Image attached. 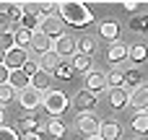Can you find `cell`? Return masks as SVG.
Wrapping results in <instances>:
<instances>
[{"instance_id":"1","label":"cell","mask_w":148,"mask_h":140,"mask_svg":"<svg viewBox=\"0 0 148 140\" xmlns=\"http://www.w3.org/2000/svg\"><path fill=\"white\" fill-rule=\"evenodd\" d=\"M57 16L73 29H86L94 23V13L83 3H57Z\"/></svg>"},{"instance_id":"2","label":"cell","mask_w":148,"mask_h":140,"mask_svg":"<svg viewBox=\"0 0 148 140\" xmlns=\"http://www.w3.org/2000/svg\"><path fill=\"white\" fill-rule=\"evenodd\" d=\"M68 107H70V99H68L62 91H52V88H49V91L42 96V109L49 114V120H55V117L62 120V112H65Z\"/></svg>"},{"instance_id":"3","label":"cell","mask_w":148,"mask_h":140,"mask_svg":"<svg viewBox=\"0 0 148 140\" xmlns=\"http://www.w3.org/2000/svg\"><path fill=\"white\" fill-rule=\"evenodd\" d=\"M75 130L86 138H99V130H101V120L91 112V114H78L75 117Z\"/></svg>"},{"instance_id":"4","label":"cell","mask_w":148,"mask_h":140,"mask_svg":"<svg viewBox=\"0 0 148 140\" xmlns=\"http://www.w3.org/2000/svg\"><path fill=\"white\" fill-rule=\"evenodd\" d=\"M52 52L65 62V57H73V55H78V39H73L70 34H62L60 39H55V44H52Z\"/></svg>"},{"instance_id":"5","label":"cell","mask_w":148,"mask_h":140,"mask_svg":"<svg viewBox=\"0 0 148 140\" xmlns=\"http://www.w3.org/2000/svg\"><path fill=\"white\" fill-rule=\"evenodd\" d=\"M73 107L78 109V114H91V112L99 107V96L91 94V91H86V88H81V91L73 96Z\"/></svg>"},{"instance_id":"6","label":"cell","mask_w":148,"mask_h":140,"mask_svg":"<svg viewBox=\"0 0 148 140\" xmlns=\"http://www.w3.org/2000/svg\"><path fill=\"white\" fill-rule=\"evenodd\" d=\"M39 31L55 42V39H60V36L65 34V23H62V18H60V16H49V18H42Z\"/></svg>"},{"instance_id":"7","label":"cell","mask_w":148,"mask_h":140,"mask_svg":"<svg viewBox=\"0 0 148 140\" xmlns=\"http://www.w3.org/2000/svg\"><path fill=\"white\" fill-rule=\"evenodd\" d=\"M31 57H29V49H21V47H13V49H8L5 52V68L8 70H21L26 62H29Z\"/></svg>"},{"instance_id":"8","label":"cell","mask_w":148,"mask_h":140,"mask_svg":"<svg viewBox=\"0 0 148 140\" xmlns=\"http://www.w3.org/2000/svg\"><path fill=\"white\" fill-rule=\"evenodd\" d=\"M18 104H21L23 109H29V112H31V109H39V107H42V94L29 86V88L18 91Z\"/></svg>"},{"instance_id":"9","label":"cell","mask_w":148,"mask_h":140,"mask_svg":"<svg viewBox=\"0 0 148 140\" xmlns=\"http://www.w3.org/2000/svg\"><path fill=\"white\" fill-rule=\"evenodd\" d=\"M107 60H109V65L125 62V60H127V44H125L122 39H114V42L109 44V49H107Z\"/></svg>"},{"instance_id":"10","label":"cell","mask_w":148,"mask_h":140,"mask_svg":"<svg viewBox=\"0 0 148 140\" xmlns=\"http://www.w3.org/2000/svg\"><path fill=\"white\" fill-rule=\"evenodd\" d=\"M52 44H55V42H52L49 36H44L42 31H36V34L31 36V44H29V49H31L34 55H39V57H44L47 52H52Z\"/></svg>"},{"instance_id":"11","label":"cell","mask_w":148,"mask_h":140,"mask_svg":"<svg viewBox=\"0 0 148 140\" xmlns=\"http://www.w3.org/2000/svg\"><path fill=\"white\" fill-rule=\"evenodd\" d=\"M130 107L135 109V114L138 112H148V83H143L140 88H135L130 94Z\"/></svg>"},{"instance_id":"12","label":"cell","mask_w":148,"mask_h":140,"mask_svg":"<svg viewBox=\"0 0 148 140\" xmlns=\"http://www.w3.org/2000/svg\"><path fill=\"white\" fill-rule=\"evenodd\" d=\"M107 88V78H104V73H96V70H91L88 75H86V91H91V94H101Z\"/></svg>"},{"instance_id":"13","label":"cell","mask_w":148,"mask_h":140,"mask_svg":"<svg viewBox=\"0 0 148 140\" xmlns=\"http://www.w3.org/2000/svg\"><path fill=\"white\" fill-rule=\"evenodd\" d=\"M109 104H112V109H125V107H130V91L127 88H112L109 91Z\"/></svg>"},{"instance_id":"14","label":"cell","mask_w":148,"mask_h":140,"mask_svg":"<svg viewBox=\"0 0 148 140\" xmlns=\"http://www.w3.org/2000/svg\"><path fill=\"white\" fill-rule=\"evenodd\" d=\"M127 60L133 62V65H143L148 60V47L143 42H138V44H127Z\"/></svg>"},{"instance_id":"15","label":"cell","mask_w":148,"mask_h":140,"mask_svg":"<svg viewBox=\"0 0 148 140\" xmlns=\"http://www.w3.org/2000/svg\"><path fill=\"white\" fill-rule=\"evenodd\" d=\"M120 132H122V125L117 120H107V122H101L99 138L101 140H120Z\"/></svg>"},{"instance_id":"16","label":"cell","mask_w":148,"mask_h":140,"mask_svg":"<svg viewBox=\"0 0 148 140\" xmlns=\"http://www.w3.org/2000/svg\"><path fill=\"white\" fill-rule=\"evenodd\" d=\"M16 127H18V132H21L23 138H29V135H36L44 125H42L36 117H23V120H18V125H16Z\"/></svg>"},{"instance_id":"17","label":"cell","mask_w":148,"mask_h":140,"mask_svg":"<svg viewBox=\"0 0 148 140\" xmlns=\"http://www.w3.org/2000/svg\"><path fill=\"white\" fill-rule=\"evenodd\" d=\"M99 34H101L104 39L114 42V39H120V23H117L114 18H104V21L99 23Z\"/></svg>"},{"instance_id":"18","label":"cell","mask_w":148,"mask_h":140,"mask_svg":"<svg viewBox=\"0 0 148 140\" xmlns=\"http://www.w3.org/2000/svg\"><path fill=\"white\" fill-rule=\"evenodd\" d=\"M70 68H73V73H86V75H88V73L94 70V62H91V57H86V55L78 52V55L70 57Z\"/></svg>"},{"instance_id":"19","label":"cell","mask_w":148,"mask_h":140,"mask_svg":"<svg viewBox=\"0 0 148 140\" xmlns=\"http://www.w3.org/2000/svg\"><path fill=\"white\" fill-rule=\"evenodd\" d=\"M8 86H10L13 91H23V88L31 86V78H26L23 70H10V75H8Z\"/></svg>"},{"instance_id":"20","label":"cell","mask_w":148,"mask_h":140,"mask_svg":"<svg viewBox=\"0 0 148 140\" xmlns=\"http://www.w3.org/2000/svg\"><path fill=\"white\" fill-rule=\"evenodd\" d=\"M107 88L112 91V88H125V70H120V68H112V70H107Z\"/></svg>"},{"instance_id":"21","label":"cell","mask_w":148,"mask_h":140,"mask_svg":"<svg viewBox=\"0 0 148 140\" xmlns=\"http://www.w3.org/2000/svg\"><path fill=\"white\" fill-rule=\"evenodd\" d=\"M49 83H52V75H49V73H44V70H39V73L31 78V88H36L42 96L49 91Z\"/></svg>"},{"instance_id":"22","label":"cell","mask_w":148,"mask_h":140,"mask_svg":"<svg viewBox=\"0 0 148 140\" xmlns=\"http://www.w3.org/2000/svg\"><path fill=\"white\" fill-rule=\"evenodd\" d=\"M130 127L135 135H148V112H138L130 120Z\"/></svg>"},{"instance_id":"23","label":"cell","mask_w":148,"mask_h":140,"mask_svg":"<svg viewBox=\"0 0 148 140\" xmlns=\"http://www.w3.org/2000/svg\"><path fill=\"white\" fill-rule=\"evenodd\" d=\"M44 130H47V132H49L55 140H62L65 135H68V127H65V122H62V120H57V117H55V120H49V122L44 125Z\"/></svg>"},{"instance_id":"24","label":"cell","mask_w":148,"mask_h":140,"mask_svg":"<svg viewBox=\"0 0 148 140\" xmlns=\"http://www.w3.org/2000/svg\"><path fill=\"white\" fill-rule=\"evenodd\" d=\"M143 86V73L138 70V68H127L125 70V88H140Z\"/></svg>"},{"instance_id":"25","label":"cell","mask_w":148,"mask_h":140,"mask_svg":"<svg viewBox=\"0 0 148 140\" xmlns=\"http://www.w3.org/2000/svg\"><path fill=\"white\" fill-rule=\"evenodd\" d=\"M31 31H26V29H21V26H16L13 29V42H16V47H21V49H29V44H31Z\"/></svg>"},{"instance_id":"26","label":"cell","mask_w":148,"mask_h":140,"mask_svg":"<svg viewBox=\"0 0 148 140\" xmlns=\"http://www.w3.org/2000/svg\"><path fill=\"white\" fill-rule=\"evenodd\" d=\"M21 29H26V31H31V34H36L39 31V26H42V21H39V16L36 13H23V18H21V23H18Z\"/></svg>"},{"instance_id":"27","label":"cell","mask_w":148,"mask_h":140,"mask_svg":"<svg viewBox=\"0 0 148 140\" xmlns=\"http://www.w3.org/2000/svg\"><path fill=\"white\" fill-rule=\"evenodd\" d=\"M60 62H62V60H60V57H57L55 52H47L44 57H39V68H42L44 73H49V75H52V70H55V68H57Z\"/></svg>"},{"instance_id":"28","label":"cell","mask_w":148,"mask_h":140,"mask_svg":"<svg viewBox=\"0 0 148 140\" xmlns=\"http://www.w3.org/2000/svg\"><path fill=\"white\" fill-rule=\"evenodd\" d=\"M3 13H5V16H8V21L16 26V23H21V18H23V5H21V3H10Z\"/></svg>"},{"instance_id":"29","label":"cell","mask_w":148,"mask_h":140,"mask_svg":"<svg viewBox=\"0 0 148 140\" xmlns=\"http://www.w3.org/2000/svg\"><path fill=\"white\" fill-rule=\"evenodd\" d=\"M94 49H96V39H94V36H88V34H83V36L78 39V52H81V55H86V57H91V55H94Z\"/></svg>"},{"instance_id":"30","label":"cell","mask_w":148,"mask_h":140,"mask_svg":"<svg viewBox=\"0 0 148 140\" xmlns=\"http://www.w3.org/2000/svg\"><path fill=\"white\" fill-rule=\"evenodd\" d=\"M52 75L55 78H60V81H70L75 73H73V68H70V62H60L55 70H52Z\"/></svg>"},{"instance_id":"31","label":"cell","mask_w":148,"mask_h":140,"mask_svg":"<svg viewBox=\"0 0 148 140\" xmlns=\"http://www.w3.org/2000/svg\"><path fill=\"white\" fill-rule=\"evenodd\" d=\"M16 99H18V91H13L8 83H5V86H0V107L10 104V101H16Z\"/></svg>"},{"instance_id":"32","label":"cell","mask_w":148,"mask_h":140,"mask_svg":"<svg viewBox=\"0 0 148 140\" xmlns=\"http://www.w3.org/2000/svg\"><path fill=\"white\" fill-rule=\"evenodd\" d=\"M39 21L42 18H49V16H57V3H39Z\"/></svg>"},{"instance_id":"33","label":"cell","mask_w":148,"mask_h":140,"mask_svg":"<svg viewBox=\"0 0 148 140\" xmlns=\"http://www.w3.org/2000/svg\"><path fill=\"white\" fill-rule=\"evenodd\" d=\"M21 70H23V75H26V78H34V75H36L42 68H39V62H36V60H29V62H26Z\"/></svg>"},{"instance_id":"34","label":"cell","mask_w":148,"mask_h":140,"mask_svg":"<svg viewBox=\"0 0 148 140\" xmlns=\"http://www.w3.org/2000/svg\"><path fill=\"white\" fill-rule=\"evenodd\" d=\"M13 47H16V42H13V31H10V34H0V49L8 52V49H13Z\"/></svg>"},{"instance_id":"35","label":"cell","mask_w":148,"mask_h":140,"mask_svg":"<svg viewBox=\"0 0 148 140\" xmlns=\"http://www.w3.org/2000/svg\"><path fill=\"white\" fill-rule=\"evenodd\" d=\"M0 140H21V135L13 127H0Z\"/></svg>"},{"instance_id":"36","label":"cell","mask_w":148,"mask_h":140,"mask_svg":"<svg viewBox=\"0 0 148 140\" xmlns=\"http://www.w3.org/2000/svg\"><path fill=\"white\" fill-rule=\"evenodd\" d=\"M10 31H13V23H10V21H8V16L0 10V34H10Z\"/></svg>"},{"instance_id":"37","label":"cell","mask_w":148,"mask_h":140,"mask_svg":"<svg viewBox=\"0 0 148 140\" xmlns=\"http://www.w3.org/2000/svg\"><path fill=\"white\" fill-rule=\"evenodd\" d=\"M122 8H125L127 13H138V10H140V3H138V0H127V3H122Z\"/></svg>"},{"instance_id":"38","label":"cell","mask_w":148,"mask_h":140,"mask_svg":"<svg viewBox=\"0 0 148 140\" xmlns=\"http://www.w3.org/2000/svg\"><path fill=\"white\" fill-rule=\"evenodd\" d=\"M130 31H135V34H143V21H140V16H135V18L130 21Z\"/></svg>"},{"instance_id":"39","label":"cell","mask_w":148,"mask_h":140,"mask_svg":"<svg viewBox=\"0 0 148 140\" xmlns=\"http://www.w3.org/2000/svg\"><path fill=\"white\" fill-rule=\"evenodd\" d=\"M8 75H10V70H8L5 65H0V86H5V83H8Z\"/></svg>"},{"instance_id":"40","label":"cell","mask_w":148,"mask_h":140,"mask_svg":"<svg viewBox=\"0 0 148 140\" xmlns=\"http://www.w3.org/2000/svg\"><path fill=\"white\" fill-rule=\"evenodd\" d=\"M140 21H143V31H148V13H146V16H140Z\"/></svg>"},{"instance_id":"41","label":"cell","mask_w":148,"mask_h":140,"mask_svg":"<svg viewBox=\"0 0 148 140\" xmlns=\"http://www.w3.org/2000/svg\"><path fill=\"white\" fill-rule=\"evenodd\" d=\"M3 122H5V107H0V127H3Z\"/></svg>"},{"instance_id":"42","label":"cell","mask_w":148,"mask_h":140,"mask_svg":"<svg viewBox=\"0 0 148 140\" xmlns=\"http://www.w3.org/2000/svg\"><path fill=\"white\" fill-rule=\"evenodd\" d=\"M3 62H5V52L0 49V65H3Z\"/></svg>"},{"instance_id":"43","label":"cell","mask_w":148,"mask_h":140,"mask_svg":"<svg viewBox=\"0 0 148 140\" xmlns=\"http://www.w3.org/2000/svg\"><path fill=\"white\" fill-rule=\"evenodd\" d=\"M23 140H39V138H36V135H29V138H23Z\"/></svg>"},{"instance_id":"44","label":"cell","mask_w":148,"mask_h":140,"mask_svg":"<svg viewBox=\"0 0 148 140\" xmlns=\"http://www.w3.org/2000/svg\"><path fill=\"white\" fill-rule=\"evenodd\" d=\"M91 140H101V138H91Z\"/></svg>"},{"instance_id":"45","label":"cell","mask_w":148,"mask_h":140,"mask_svg":"<svg viewBox=\"0 0 148 140\" xmlns=\"http://www.w3.org/2000/svg\"><path fill=\"white\" fill-rule=\"evenodd\" d=\"M133 140H138V138H133Z\"/></svg>"}]
</instances>
